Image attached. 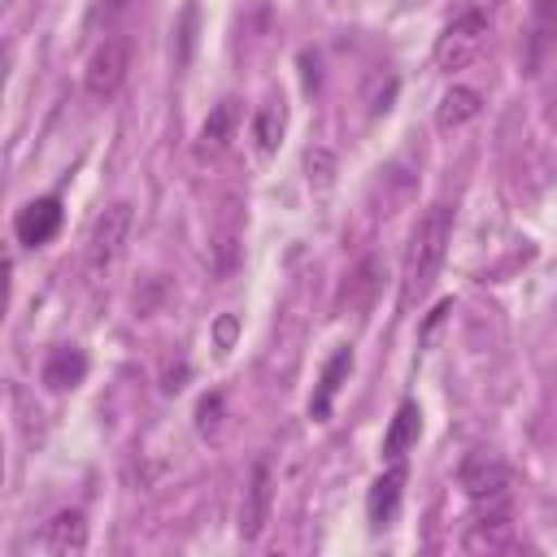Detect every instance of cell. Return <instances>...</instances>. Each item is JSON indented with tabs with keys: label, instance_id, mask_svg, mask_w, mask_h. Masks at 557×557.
I'll list each match as a JSON object with an SVG mask.
<instances>
[{
	"label": "cell",
	"instance_id": "cell-1",
	"mask_svg": "<svg viewBox=\"0 0 557 557\" xmlns=\"http://www.w3.org/2000/svg\"><path fill=\"white\" fill-rule=\"evenodd\" d=\"M448 239H453V209L448 205H431L426 218L418 222L413 239H409V252H405V270H400V305L405 309H413L431 292V283H435V274L444 265Z\"/></svg>",
	"mask_w": 557,
	"mask_h": 557
},
{
	"label": "cell",
	"instance_id": "cell-2",
	"mask_svg": "<svg viewBox=\"0 0 557 557\" xmlns=\"http://www.w3.org/2000/svg\"><path fill=\"white\" fill-rule=\"evenodd\" d=\"M457 479H461L466 496H470L479 509H500V505H509V470H505V461H500L496 453H487V448L470 453V457L461 461Z\"/></svg>",
	"mask_w": 557,
	"mask_h": 557
},
{
	"label": "cell",
	"instance_id": "cell-3",
	"mask_svg": "<svg viewBox=\"0 0 557 557\" xmlns=\"http://www.w3.org/2000/svg\"><path fill=\"white\" fill-rule=\"evenodd\" d=\"M239 248H244V209H239V196H222V205L209 222V270L218 278L235 274Z\"/></svg>",
	"mask_w": 557,
	"mask_h": 557
},
{
	"label": "cell",
	"instance_id": "cell-4",
	"mask_svg": "<svg viewBox=\"0 0 557 557\" xmlns=\"http://www.w3.org/2000/svg\"><path fill=\"white\" fill-rule=\"evenodd\" d=\"M483 39H487V17L474 9V13H461L457 22L444 26V35L435 39V65L440 70H466L479 52H483Z\"/></svg>",
	"mask_w": 557,
	"mask_h": 557
},
{
	"label": "cell",
	"instance_id": "cell-5",
	"mask_svg": "<svg viewBox=\"0 0 557 557\" xmlns=\"http://www.w3.org/2000/svg\"><path fill=\"white\" fill-rule=\"evenodd\" d=\"M126 235H131V205L117 200V205H109V209L96 218V226H91V239H87V265H91V274H104V270L122 257Z\"/></svg>",
	"mask_w": 557,
	"mask_h": 557
},
{
	"label": "cell",
	"instance_id": "cell-6",
	"mask_svg": "<svg viewBox=\"0 0 557 557\" xmlns=\"http://www.w3.org/2000/svg\"><path fill=\"white\" fill-rule=\"evenodd\" d=\"M126 70H131V44H126L122 35H109V39H104V44L91 52V61H87V74H83L87 96L109 100V96L122 87Z\"/></svg>",
	"mask_w": 557,
	"mask_h": 557
},
{
	"label": "cell",
	"instance_id": "cell-7",
	"mask_svg": "<svg viewBox=\"0 0 557 557\" xmlns=\"http://www.w3.org/2000/svg\"><path fill=\"white\" fill-rule=\"evenodd\" d=\"M30 548L35 553H48V557H83V548H87V518L78 509L52 513L39 527V535L30 540Z\"/></svg>",
	"mask_w": 557,
	"mask_h": 557
},
{
	"label": "cell",
	"instance_id": "cell-8",
	"mask_svg": "<svg viewBox=\"0 0 557 557\" xmlns=\"http://www.w3.org/2000/svg\"><path fill=\"white\" fill-rule=\"evenodd\" d=\"M57 226H61V200H57V196H39V200L22 205L17 218H13V231H17V239H22L26 248L48 244V239L57 235Z\"/></svg>",
	"mask_w": 557,
	"mask_h": 557
},
{
	"label": "cell",
	"instance_id": "cell-9",
	"mask_svg": "<svg viewBox=\"0 0 557 557\" xmlns=\"http://www.w3.org/2000/svg\"><path fill=\"white\" fill-rule=\"evenodd\" d=\"M265 518H270V466L257 461L252 474H248L244 500H239V535L252 544L265 531Z\"/></svg>",
	"mask_w": 557,
	"mask_h": 557
},
{
	"label": "cell",
	"instance_id": "cell-10",
	"mask_svg": "<svg viewBox=\"0 0 557 557\" xmlns=\"http://www.w3.org/2000/svg\"><path fill=\"white\" fill-rule=\"evenodd\" d=\"M470 553H500V548H513V522H509V505L500 509H479V518L466 527V540H461Z\"/></svg>",
	"mask_w": 557,
	"mask_h": 557
},
{
	"label": "cell",
	"instance_id": "cell-11",
	"mask_svg": "<svg viewBox=\"0 0 557 557\" xmlns=\"http://www.w3.org/2000/svg\"><path fill=\"white\" fill-rule=\"evenodd\" d=\"M557 48V0H531V39H527V70L540 74L544 57Z\"/></svg>",
	"mask_w": 557,
	"mask_h": 557
},
{
	"label": "cell",
	"instance_id": "cell-12",
	"mask_svg": "<svg viewBox=\"0 0 557 557\" xmlns=\"http://www.w3.org/2000/svg\"><path fill=\"white\" fill-rule=\"evenodd\" d=\"M400 487H405V466H400V461H396L392 470H383V474L370 483V496H366V518H370L374 527L392 522V513H396V505H400Z\"/></svg>",
	"mask_w": 557,
	"mask_h": 557
},
{
	"label": "cell",
	"instance_id": "cell-13",
	"mask_svg": "<svg viewBox=\"0 0 557 557\" xmlns=\"http://www.w3.org/2000/svg\"><path fill=\"white\" fill-rule=\"evenodd\" d=\"M83 374H87V357H83V348H74V344L52 348V352H48V361H44V383H48L52 392L78 387V383H83Z\"/></svg>",
	"mask_w": 557,
	"mask_h": 557
},
{
	"label": "cell",
	"instance_id": "cell-14",
	"mask_svg": "<svg viewBox=\"0 0 557 557\" xmlns=\"http://www.w3.org/2000/svg\"><path fill=\"white\" fill-rule=\"evenodd\" d=\"M418 431H422V409H418L413 400H405V405L396 409V418H392L387 435H383V457L400 461V457L418 444Z\"/></svg>",
	"mask_w": 557,
	"mask_h": 557
},
{
	"label": "cell",
	"instance_id": "cell-15",
	"mask_svg": "<svg viewBox=\"0 0 557 557\" xmlns=\"http://www.w3.org/2000/svg\"><path fill=\"white\" fill-rule=\"evenodd\" d=\"M479 109H483V96L474 87H448L444 100H440V109H435V126L440 131H457L470 117H479Z\"/></svg>",
	"mask_w": 557,
	"mask_h": 557
},
{
	"label": "cell",
	"instance_id": "cell-16",
	"mask_svg": "<svg viewBox=\"0 0 557 557\" xmlns=\"http://www.w3.org/2000/svg\"><path fill=\"white\" fill-rule=\"evenodd\" d=\"M348 370H352V352L339 348V352L326 361V370H322V379H318V392H313V400H309V413H313L318 422L331 418V400H335V392H339V383H344Z\"/></svg>",
	"mask_w": 557,
	"mask_h": 557
},
{
	"label": "cell",
	"instance_id": "cell-17",
	"mask_svg": "<svg viewBox=\"0 0 557 557\" xmlns=\"http://www.w3.org/2000/svg\"><path fill=\"white\" fill-rule=\"evenodd\" d=\"M239 122V100H222L209 109L205 126H200V152H222L231 144V131Z\"/></svg>",
	"mask_w": 557,
	"mask_h": 557
},
{
	"label": "cell",
	"instance_id": "cell-18",
	"mask_svg": "<svg viewBox=\"0 0 557 557\" xmlns=\"http://www.w3.org/2000/svg\"><path fill=\"white\" fill-rule=\"evenodd\" d=\"M305 170H309V187L322 196V191H331V183H335V157L326 152V148H309L305 152Z\"/></svg>",
	"mask_w": 557,
	"mask_h": 557
},
{
	"label": "cell",
	"instance_id": "cell-19",
	"mask_svg": "<svg viewBox=\"0 0 557 557\" xmlns=\"http://www.w3.org/2000/svg\"><path fill=\"white\" fill-rule=\"evenodd\" d=\"M278 135H283V100H270L257 113V144H261V152H270L278 144Z\"/></svg>",
	"mask_w": 557,
	"mask_h": 557
},
{
	"label": "cell",
	"instance_id": "cell-20",
	"mask_svg": "<svg viewBox=\"0 0 557 557\" xmlns=\"http://www.w3.org/2000/svg\"><path fill=\"white\" fill-rule=\"evenodd\" d=\"M196 431H200L205 440H218V435H222V396H218V392H209V396L196 405Z\"/></svg>",
	"mask_w": 557,
	"mask_h": 557
},
{
	"label": "cell",
	"instance_id": "cell-21",
	"mask_svg": "<svg viewBox=\"0 0 557 557\" xmlns=\"http://www.w3.org/2000/svg\"><path fill=\"white\" fill-rule=\"evenodd\" d=\"M231 339H235V318H222V322H218V344L231 348Z\"/></svg>",
	"mask_w": 557,
	"mask_h": 557
},
{
	"label": "cell",
	"instance_id": "cell-22",
	"mask_svg": "<svg viewBox=\"0 0 557 557\" xmlns=\"http://www.w3.org/2000/svg\"><path fill=\"white\" fill-rule=\"evenodd\" d=\"M117 4H122V0H109V9H117Z\"/></svg>",
	"mask_w": 557,
	"mask_h": 557
}]
</instances>
